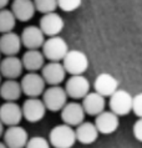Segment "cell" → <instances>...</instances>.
Masks as SVG:
<instances>
[{
  "instance_id": "cell-1",
  "label": "cell",
  "mask_w": 142,
  "mask_h": 148,
  "mask_svg": "<svg viewBox=\"0 0 142 148\" xmlns=\"http://www.w3.org/2000/svg\"><path fill=\"white\" fill-rule=\"evenodd\" d=\"M76 142L75 130L68 125H57L50 131L49 143L54 148H71Z\"/></svg>"
},
{
  "instance_id": "cell-2",
  "label": "cell",
  "mask_w": 142,
  "mask_h": 148,
  "mask_svg": "<svg viewBox=\"0 0 142 148\" xmlns=\"http://www.w3.org/2000/svg\"><path fill=\"white\" fill-rule=\"evenodd\" d=\"M43 55L50 62H60L69 52V46L61 36H52L45 40L43 45Z\"/></svg>"
},
{
  "instance_id": "cell-3",
  "label": "cell",
  "mask_w": 142,
  "mask_h": 148,
  "mask_svg": "<svg viewBox=\"0 0 142 148\" xmlns=\"http://www.w3.org/2000/svg\"><path fill=\"white\" fill-rule=\"evenodd\" d=\"M62 66L66 73H70L71 76L82 75L89 69V59L85 52L80 50H69L62 60Z\"/></svg>"
},
{
  "instance_id": "cell-4",
  "label": "cell",
  "mask_w": 142,
  "mask_h": 148,
  "mask_svg": "<svg viewBox=\"0 0 142 148\" xmlns=\"http://www.w3.org/2000/svg\"><path fill=\"white\" fill-rule=\"evenodd\" d=\"M43 102L46 110L51 112L61 111L68 103V95L65 88L61 86H50L49 88H45L43 93Z\"/></svg>"
},
{
  "instance_id": "cell-5",
  "label": "cell",
  "mask_w": 142,
  "mask_h": 148,
  "mask_svg": "<svg viewBox=\"0 0 142 148\" xmlns=\"http://www.w3.org/2000/svg\"><path fill=\"white\" fill-rule=\"evenodd\" d=\"M20 86H21L23 93L26 95L28 98H39V96L44 93L46 84L43 76L37 72H28L26 75L23 76Z\"/></svg>"
},
{
  "instance_id": "cell-6",
  "label": "cell",
  "mask_w": 142,
  "mask_h": 148,
  "mask_svg": "<svg viewBox=\"0 0 142 148\" xmlns=\"http://www.w3.org/2000/svg\"><path fill=\"white\" fill-rule=\"evenodd\" d=\"M132 101L133 97L130 92L125 90H117L108 101L110 111L116 116H126L132 111Z\"/></svg>"
},
{
  "instance_id": "cell-7",
  "label": "cell",
  "mask_w": 142,
  "mask_h": 148,
  "mask_svg": "<svg viewBox=\"0 0 142 148\" xmlns=\"http://www.w3.org/2000/svg\"><path fill=\"white\" fill-rule=\"evenodd\" d=\"M90 82L83 75L71 76L65 84V91L68 97L74 100H81L90 92Z\"/></svg>"
},
{
  "instance_id": "cell-8",
  "label": "cell",
  "mask_w": 142,
  "mask_h": 148,
  "mask_svg": "<svg viewBox=\"0 0 142 148\" xmlns=\"http://www.w3.org/2000/svg\"><path fill=\"white\" fill-rule=\"evenodd\" d=\"M21 111L23 118L30 123H36L45 117L46 107L40 98H28L21 106Z\"/></svg>"
},
{
  "instance_id": "cell-9",
  "label": "cell",
  "mask_w": 142,
  "mask_h": 148,
  "mask_svg": "<svg viewBox=\"0 0 142 148\" xmlns=\"http://www.w3.org/2000/svg\"><path fill=\"white\" fill-rule=\"evenodd\" d=\"M64 26H65L64 19L56 13L43 15V18L40 19V23H39L40 30L43 31V34L45 36H49V38L59 36L60 32L64 30Z\"/></svg>"
},
{
  "instance_id": "cell-10",
  "label": "cell",
  "mask_w": 142,
  "mask_h": 148,
  "mask_svg": "<svg viewBox=\"0 0 142 148\" xmlns=\"http://www.w3.org/2000/svg\"><path fill=\"white\" fill-rule=\"evenodd\" d=\"M85 114L86 113L81 103L69 102L61 110V120L64 121V125H68L70 127H77L85 120Z\"/></svg>"
},
{
  "instance_id": "cell-11",
  "label": "cell",
  "mask_w": 142,
  "mask_h": 148,
  "mask_svg": "<svg viewBox=\"0 0 142 148\" xmlns=\"http://www.w3.org/2000/svg\"><path fill=\"white\" fill-rule=\"evenodd\" d=\"M23 120V111L21 106L16 102H4L0 106V121L4 126L12 127L19 126Z\"/></svg>"
},
{
  "instance_id": "cell-12",
  "label": "cell",
  "mask_w": 142,
  "mask_h": 148,
  "mask_svg": "<svg viewBox=\"0 0 142 148\" xmlns=\"http://www.w3.org/2000/svg\"><path fill=\"white\" fill-rule=\"evenodd\" d=\"M20 39L23 46L28 50H39L45 42V35L40 30V27L35 25H29L25 27L20 34Z\"/></svg>"
},
{
  "instance_id": "cell-13",
  "label": "cell",
  "mask_w": 142,
  "mask_h": 148,
  "mask_svg": "<svg viewBox=\"0 0 142 148\" xmlns=\"http://www.w3.org/2000/svg\"><path fill=\"white\" fill-rule=\"evenodd\" d=\"M4 143L8 148H25L29 141V134L26 130L21 126L8 127L3 134Z\"/></svg>"
},
{
  "instance_id": "cell-14",
  "label": "cell",
  "mask_w": 142,
  "mask_h": 148,
  "mask_svg": "<svg viewBox=\"0 0 142 148\" xmlns=\"http://www.w3.org/2000/svg\"><path fill=\"white\" fill-rule=\"evenodd\" d=\"M41 76L45 84L50 86H60L66 77V71L61 62H49L41 69Z\"/></svg>"
},
{
  "instance_id": "cell-15",
  "label": "cell",
  "mask_w": 142,
  "mask_h": 148,
  "mask_svg": "<svg viewBox=\"0 0 142 148\" xmlns=\"http://www.w3.org/2000/svg\"><path fill=\"white\" fill-rule=\"evenodd\" d=\"M23 62L18 56H5L0 60V75L6 80H16L23 73Z\"/></svg>"
},
{
  "instance_id": "cell-16",
  "label": "cell",
  "mask_w": 142,
  "mask_h": 148,
  "mask_svg": "<svg viewBox=\"0 0 142 148\" xmlns=\"http://www.w3.org/2000/svg\"><path fill=\"white\" fill-rule=\"evenodd\" d=\"M94 88L102 97H111L119 90V82L110 73H100L95 79Z\"/></svg>"
},
{
  "instance_id": "cell-17",
  "label": "cell",
  "mask_w": 142,
  "mask_h": 148,
  "mask_svg": "<svg viewBox=\"0 0 142 148\" xmlns=\"http://www.w3.org/2000/svg\"><path fill=\"white\" fill-rule=\"evenodd\" d=\"M10 10L14 14L15 19L21 23H26L31 20L36 13L32 0H12Z\"/></svg>"
},
{
  "instance_id": "cell-18",
  "label": "cell",
  "mask_w": 142,
  "mask_h": 148,
  "mask_svg": "<svg viewBox=\"0 0 142 148\" xmlns=\"http://www.w3.org/2000/svg\"><path fill=\"white\" fill-rule=\"evenodd\" d=\"M94 125L96 126L99 133L111 134L119 128L120 120H119V116H116L111 111H103L99 116H96Z\"/></svg>"
},
{
  "instance_id": "cell-19",
  "label": "cell",
  "mask_w": 142,
  "mask_h": 148,
  "mask_svg": "<svg viewBox=\"0 0 142 148\" xmlns=\"http://www.w3.org/2000/svg\"><path fill=\"white\" fill-rule=\"evenodd\" d=\"M21 39L20 35L11 31L0 36V54L5 56H16L21 50Z\"/></svg>"
},
{
  "instance_id": "cell-20",
  "label": "cell",
  "mask_w": 142,
  "mask_h": 148,
  "mask_svg": "<svg viewBox=\"0 0 142 148\" xmlns=\"http://www.w3.org/2000/svg\"><path fill=\"white\" fill-rule=\"evenodd\" d=\"M82 108L86 114L90 116H99L101 112L105 111L106 101L105 97L96 92H89L85 97L82 98Z\"/></svg>"
},
{
  "instance_id": "cell-21",
  "label": "cell",
  "mask_w": 142,
  "mask_h": 148,
  "mask_svg": "<svg viewBox=\"0 0 142 148\" xmlns=\"http://www.w3.org/2000/svg\"><path fill=\"white\" fill-rule=\"evenodd\" d=\"M76 134V141L81 145H91L94 143L99 137V131L92 122H85L79 125L75 130Z\"/></svg>"
},
{
  "instance_id": "cell-22",
  "label": "cell",
  "mask_w": 142,
  "mask_h": 148,
  "mask_svg": "<svg viewBox=\"0 0 142 148\" xmlns=\"http://www.w3.org/2000/svg\"><path fill=\"white\" fill-rule=\"evenodd\" d=\"M23 67L29 72H36L45 65V57L40 50H28L21 57Z\"/></svg>"
},
{
  "instance_id": "cell-23",
  "label": "cell",
  "mask_w": 142,
  "mask_h": 148,
  "mask_svg": "<svg viewBox=\"0 0 142 148\" xmlns=\"http://www.w3.org/2000/svg\"><path fill=\"white\" fill-rule=\"evenodd\" d=\"M23 95L20 82L16 80H5L0 85V97L5 102H16Z\"/></svg>"
},
{
  "instance_id": "cell-24",
  "label": "cell",
  "mask_w": 142,
  "mask_h": 148,
  "mask_svg": "<svg viewBox=\"0 0 142 148\" xmlns=\"http://www.w3.org/2000/svg\"><path fill=\"white\" fill-rule=\"evenodd\" d=\"M18 20L15 19L14 14L10 9H3L0 10V34H8L14 30Z\"/></svg>"
},
{
  "instance_id": "cell-25",
  "label": "cell",
  "mask_w": 142,
  "mask_h": 148,
  "mask_svg": "<svg viewBox=\"0 0 142 148\" xmlns=\"http://www.w3.org/2000/svg\"><path fill=\"white\" fill-rule=\"evenodd\" d=\"M36 11L41 14H50L55 13L57 9V0H32Z\"/></svg>"
},
{
  "instance_id": "cell-26",
  "label": "cell",
  "mask_w": 142,
  "mask_h": 148,
  "mask_svg": "<svg viewBox=\"0 0 142 148\" xmlns=\"http://www.w3.org/2000/svg\"><path fill=\"white\" fill-rule=\"evenodd\" d=\"M82 0H57V8H60L62 11L70 13L80 8Z\"/></svg>"
},
{
  "instance_id": "cell-27",
  "label": "cell",
  "mask_w": 142,
  "mask_h": 148,
  "mask_svg": "<svg viewBox=\"0 0 142 148\" xmlns=\"http://www.w3.org/2000/svg\"><path fill=\"white\" fill-rule=\"evenodd\" d=\"M25 148H50V143L46 138L41 136H35V137L29 138Z\"/></svg>"
},
{
  "instance_id": "cell-28",
  "label": "cell",
  "mask_w": 142,
  "mask_h": 148,
  "mask_svg": "<svg viewBox=\"0 0 142 148\" xmlns=\"http://www.w3.org/2000/svg\"><path fill=\"white\" fill-rule=\"evenodd\" d=\"M132 111L139 118H142V92L133 96L132 101Z\"/></svg>"
},
{
  "instance_id": "cell-29",
  "label": "cell",
  "mask_w": 142,
  "mask_h": 148,
  "mask_svg": "<svg viewBox=\"0 0 142 148\" xmlns=\"http://www.w3.org/2000/svg\"><path fill=\"white\" fill-rule=\"evenodd\" d=\"M132 132L139 142H142V118H139L132 127Z\"/></svg>"
},
{
  "instance_id": "cell-30",
  "label": "cell",
  "mask_w": 142,
  "mask_h": 148,
  "mask_svg": "<svg viewBox=\"0 0 142 148\" xmlns=\"http://www.w3.org/2000/svg\"><path fill=\"white\" fill-rule=\"evenodd\" d=\"M10 0H0V10L3 9H6V6L9 5Z\"/></svg>"
},
{
  "instance_id": "cell-31",
  "label": "cell",
  "mask_w": 142,
  "mask_h": 148,
  "mask_svg": "<svg viewBox=\"0 0 142 148\" xmlns=\"http://www.w3.org/2000/svg\"><path fill=\"white\" fill-rule=\"evenodd\" d=\"M4 132H5V130H4V125L1 123V121H0V137L4 134Z\"/></svg>"
},
{
  "instance_id": "cell-32",
  "label": "cell",
  "mask_w": 142,
  "mask_h": 148,
  "mask_svg": "<svg viewBox=\"0 0 142 148\" xmlns=\"http://www.w3.org/2000/svg\"><path fill=\"white\" fill-rule=\"evenodd\" d=\"M0 148H8V147L5 146V143L4 142H0Z\"/></svg>"
},
{
  "instance_id": "cell-33",
  "label": "cell",
  "mask_w": 142,
  "mask_h": 148,
  "mask_svg": "<svg viewBox=\"0 0 142 148\" xmlns=\"http://www.w3.org/2000/svg\"><path fill=\"white\" fill-rule=\"evenodd\" d=\"M0 85H1V75H0Z\"/></svg>"
},
{
  "instance_id": "cell-34",
  "label": "cell",
  "mask_w": 142,
  "mask_h": 148,
  "mask_svg": "<svg viewBox=\"0 0 142 148\" xmlns=\"http://www.w3.org/2000/svg\"><path fill=\"white\" fill-rule=\"evenodd\" d=\"M0 60H1V54H0Z\"/></svg>"
}]
</instances>
